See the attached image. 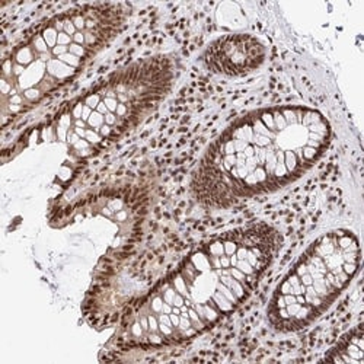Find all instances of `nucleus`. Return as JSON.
<instances>
[{"label":"nucleus","mask_w":364,"mask_h":364,"mask_svg":"<svg viewBox=\"0 0 364 364\" xmlns=\"http://www.w3.org/2000/svg\"><path fill=\"white\" fill-rule=\"evenodd\" d=\"M279 247V232L264 223L210 239L126 312L117 344L161 348L201 336L251 296Z\"/></svg>","instance_id":"nucleus-1"},{"label":"nucleus","mask_w":364,"mask_h":364,"mask_svg":"<svg viewBox=\"0 0 364 364\" xmlns=\"http://www.w3.org/2000/svg\"><path fill=\"white\" fill-rule=\"evenodd\" d=\"M329 140L331 126L316 109L272 107L250 112L208 146L193 173L191 193L208 208L276 193L305 175Z\"/></svg>","instance_id":"nucleus-2"},{"label":"nucleus","mask_w":364,"mask_h":364,"mask_svg":"<svg viewBox=\"0 0 364 364\" xmlns=\"http://www.w3.org/2000/svg\"><path fill=\"white\" fill-rule=\"evenodd\" d=\"M127 15L119 4L82 5L44 21L19 41L2 68L4 127L72 83L123 31Z\"/></svg>","instance_id":"nucleus-3"},{"label":"nucleus","mask_w":364,"mask_h":364,"mask_svg":"<svg viewBox=\"0 0 364 364\" xmlns=\"http://www.w3.org/2000/svg\"><path fill=\"white\" fill-rule=\"evenodd\" d=\"M173 62L155 55L118 69L60 111L54 137L76 158L100 154L140 126L171 92Z\"/></svg>","instance_id":"nucleus-4"},{"label":"nucleus","mask_w":364,"mask_h":364,"mask_svg":"<svg viewBox=\"0 0 364 364\" xmlns=\"http://www.w3.org/2000/svg\"><path fill=\"white\" fill-rule=\"evenodd\" d=\"M360 267V245L348 230L325 233L300 257L269 301L268 319L283 332L316 321L350 284Z\"/></svg>","instance_id":"nucleus-5"},{"label":"nucleus","mask_w":364,"mask_h":364,"mask_svg":"<svg viewBox=\"0 0 364 364\" xmlns=\"http://www.w3.org/2000/svg\"><path fill=\"white\" fill-rule=\"evenodd\" d=\"M265 44L250 34H230L211 41L203 54L204 66L215 75L244 77L265 63Z\"/></svg>","instance_id":"nucleus-6"}]
</instances>
